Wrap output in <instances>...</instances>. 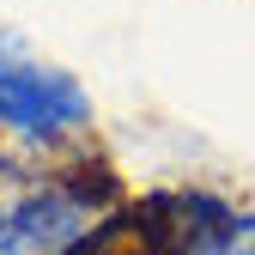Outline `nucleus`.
I'll return each instance as SVG.
<instances>
[{
    "instance_id": "obj_1",
    "label": "nucleus",
    "mask_w": 255,
    "mask_h": 255,
    "mask_svg": "<svg viewBox=\"0 0 255 255\" xmlns=\"http://www.w3.org/2000/svg\"><path fill=\"white\" fill-rule=\"evenodd\" d=\"M104 225H110V188L73 170L0 195V255H91V237Z\"/></svg>"
},
{
    "instance_id": "obj_2",
    "label": "nucleus",
    "mask_w": 255,
    "mask_h": 255,
    "mask_svg": "<svg viewBox=\"0 0 255 255\" xmlns=\"http://www.w3.org/2000/svg\"><path fill=\"white\" fill-rule=\"evenodd\" d=\"M91 122H98L91 91L67 67H49L37 55H18L12 67H0V140L49 152L91 134Z\"/></svg>"
},
{
    "instance_id": "obj_3",
    "label": "nucleus",
    "mask_w": 255,
    "mask_h": 255,
    "mask_svg": "<svg viewBox=\"0 0 255 255\" xmlns=\"http://www.w3.org/2000/svg\"><path fill=\"white\" fill-rule=\"evenodd\" d=\"M176 219L158 237V255H255V207L225 195H170Z\"/></svg>"
}]
</instances>
